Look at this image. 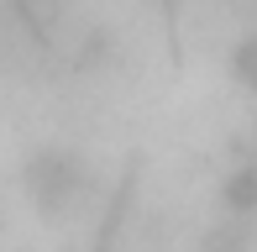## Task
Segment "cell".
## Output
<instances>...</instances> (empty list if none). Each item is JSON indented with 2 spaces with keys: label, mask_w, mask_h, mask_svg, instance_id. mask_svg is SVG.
Listing matches in <instances>:
<instances>
[{
  "label": "cell",
  "mask_w": 257,
  "mask_h": 252,
  "mask_svg": "<svg viewBox=\"0 0 257 252\" xmlns=\"http://www.w3.org/2000/svg\"><path fill=\"white\" fill-rule=\"evenodd\" d=\"M231 79L257 100V27H252L241 42H231Z\"/></svg>",
  "instance_id": "3"
},
{
  "label": "cell",
  "mask_w": 257,
  "mask_h": 252,
  "mask_svg": "<svg viewBox=\"0 0 257 252\" xmlns=\"http://www.w3.org/2000/svg\"><path fill=\"white\" fill-rule=\"evenodd\" d=\"M220 205H226L231 221H252L257 215V158H241V163L226 168V179H220Z\"/></svg>",
  "instance_id": "2"
},
{
  "label": "cell",
  "mask_w": 257,
  "mask_h": 252,
  "mask_svg": "<svg viewBox=\"0 0 257 252\" xmlns=\"http://www.w3.org/2000/svg\"><path fill=\"white\" fill-rule=\"evenodd\" d=\"M89 189H95V174L79 153L68 147H48L27 163V194L48 221H68L89 205Z\"/></svg>",
  "instance_id": "1"
}]
</instances>
